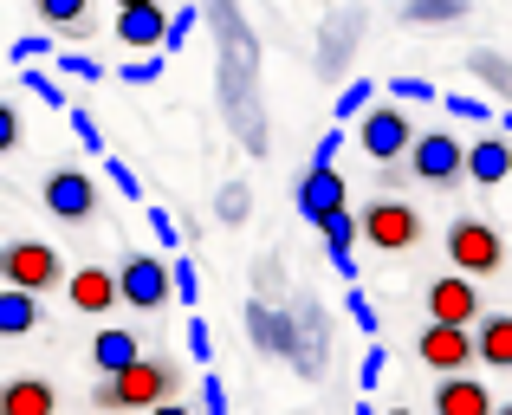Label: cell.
<instances>
[{
    "label": "cell",
    "mask_w": 512,
    "mask_h": 415,
    "mask_svg": "<svg viewBox=\"0 0 512 415\" xmlns=\"http://www.w3.org/2000/svg\"><path fill=\"white\" fill-rule=\"evenodd\" d=\"M344 312H350V318H357V331H363V338H370V344H376V325H383V312H376V305H370V292H363V286H350V299H344Z\"/></svg>",
    "instance_id": "cell-32"
},
{
    "label": "cell",
    "mask_w": 512,
    "mask_h": 415,
    "mask_svg": "<svg viewBox=\"0 0 512 415\" xmlns=\"http://www.w3.org/2000/svg\"><path fill=\"white\" fill-rule=\"evenodd\" d=\"M461 0H409V7H402V20L409 26H448V20H461Z\"/></svg>",
    "instance_id": "cell-28"
},
{
    "label": "cell",
    "mask_w": 512,
    "mask_h": 415,
    "mask_svg": "<svg viewBox=\"0 0 512 415\" xmlns=\"http://www.w3.org/2000/svg\"><path fill=\"white\" fill-rule=\"evenodd\" d=\"M188 357H195V364H214V331H208V318H188Z\"/></svg>",
    "instance_id": "cell-39"
},
{
    "label": "cell",
    "mask_w": 512,
    "mask_h": 415,
    "mask_svg": "<svg viewBox=\"0 0 512 415\" xmlns=\"http://www.w3.org/2000/svg\"><path fill=\"white\" fill-rule=\"evenodd\" d=\"M52 59H59V72H65V78H85V85H91V78H104V65H98V59H85V52H52Z\"/></svg>",
    "instance_id": "cell-41"
},
{
    "label": "cell",
    "mask_w": 512,
    "mask_h": 415,
    "mask_svg": "<svg viewBox=\"0 0 512 415\" xmlns=\"http://www.w3.org/2000/svg\"><path fill=\"white\" fill-rule=\"evenodd\" d=\"M104 169H111V189H117V195H124V202H137V195H143V182H137V169H130V163H124V156H104Z\"/></svg>",
    "instance_id": "cell-36"
},
{
    "label": "cell",
    "mask_w": 512,
    "mask_h": 415,
    "mask_svg": "<svg viewBox=\"0 0 512 415\" xmlns=\"http://www.w3.org/2000/svg\"><path fill=\"white\" fill-rule=\"evenodd\" d=\"M435 415H500L493 390L467 370V377H441L435 383Z\"/></svg>",
    "instance_id": "cell-18"
},
{
    "label": "cell",
    "mask_w": 512,
    "mask_h": 415,
    "mask_svg": "<svg viewBox=\"0 0 512 415\" xmlns=\"http://www.w3.org/2000/svg\"><path fill=\"white\" fill-rule=\"evenodd\" d=\"M247 214H253V189L247 182H221V195H214V221L221 227H247Z\"/></svg>",
    "instance_id": "cell-27"
},
{
    "label": "cell",
    "mask_w": 512,
    "mask_h": 415,
    "mask_svg": "<svg viewBox=\"0 0 512 415\" xmlns=\"http://www.w3.org/2000/svg\"><path fill=\"white\" fill-rule=\"evenodd\" d=\"M117 299L130 305V312H163L175 299V273L163 253H124L117 260Z\"/></svg>",
    "instance_id": "cell-7"
},
{
    "label": "cell",
    "mask_w": 512,
    "mask_h": 415,
    "mask_svg": "<svg viewBox=\"0 0 512 415\" xmlns=\"http://www.w3.org/2000/svg\"><path fill=\"white\" fill-rule=\"evenodd\" d=\"M13 150H20V104L0 98V156H13Z\"/></svg>",
    "instance_id": "cell-42"
},
{
    "label": "cell",
    "mask_w": 512,
    "mask_h": 415,
    "mask_svg": "<svg viewBox=\"0 0 512 415\" xmlns=\"http://www.w3.org/2000/svg\"><path fill=\"white\" fill-rule=\"evenodd\" d=\"M117 78H124V85H150V78H163V59H130Z\"/></svg>",
    "instance_id": "cell-44"
},
{
    "label": "cell",
    "mask_w": 512,
    "mask_h": 415,
    "mask_svg": "<svg viewBox=\"0 0 512 415\" xmlns=\"http://www.w3.org/2000/svg\"><path fill=\"white\" fill-rule=\"evenodd\" d=\"M169 273H175V299L195 305V299H201V266H195V260H169Z\"/></svg>",
    "instance_id": "cell-35"
},
{
    "label": "cell",
    "mask_w": 512,
    "mask_h": 415,
    "mask_svg": "<svg viewBox=\"0 0 512 415\" xmlns=\"http://www.w3.org/2000/svg\"><path fill=\"white\" fill-rule=\"evenodd\" d=\"M39 20L52 26V33H65V39H91V7L85 0H39Z\"/></svg>",
    "instance_id": "cell-25"
},
{
    "label": "cell",
    "mask_w": 512,
    "mask_h": 415,
    "mask_svg": "<svg viewBox=\"0 0 512 415\" xmlns=\"http://www.w3.org/2000/svg\"><path fill=\"white\" fill-rule=\"evenodd\" d=\"M91 364H98V377H117V370L143 364V338L124 325H98V338H91Z\"/></svg>",
    "instance_id": "cell-19"
},
{
    "label": "cell",
    "mask_w": 512,
    "mask_h": 415,
    "mask_svg": "<svg viewBox=\"0 0 512 415\" xmlns=\"http://www.w3.org/2000/svg\"><path fill=\"white\" fill-rule=\"evenodd\" d=\"M247 338L253 351L266 357H299V318H292V305H273V299H247Z\"/></svg>",
    "instance_id": "cell-15"
},
{
    "label": "cell",
    "mask_w": 512,
    "mask_h": 415,
    "mask_svg": "<svg viewBox=\"0 0 512 415\" xmlns=\"http://www.w3.org/2000/svg\"><path fill=\"white\" fill-rule=\"evenodd\" d=\"M292 318H299V357H292V370H299L305 383H325V370H331V312L312 292H292Z\"/></svg>",
    "instance_id": "cell-10"
},
{
    "label": "cell",
    "mask_w": 512,
    "mask_h": 415,
    "mask_svg": "<svg viewBox=\"0 0 512 415\" xmlns=\"http://www.w3.org/2000/svg\"><path fill=\"white\" fill-rule=\"evenodd\" d=\"M175 390H182V364H175L169 351L163 357L143 351V364L91 383V415H150V409L175 403Z\"/></svg>",
    "instance_id": "cell-1"
},
{
    "label": "cell",
    "mask_w": 512,
    "mask_h": 415,
    "mask_svg": "<svg viewBox=\"0 0 512 415\" xmlns=\"http://www.w3.org/2000/svg\"><path fill=\"white\" fill-rule=\"evenodd\" d=\"M448 266L461 279H493L506 266V240L493 221H474V214H461V221H448Z\"/></svg>",
    "instance_id": "cell-5"
},
{
    "label": "cell",
    "mask_w": 512,
    "mask_h": 415,
    "mask_svg": "<svg viewBox=\"0 0 512 415\" xmlns=\"http://www.w3.org/2000/svg\"><path fill=\"white\" fill-rule=\"evenodd\" d=\"M415 137H422V130H415V117L402 111V104H376L357 124V150L370 156L376 169H402V156L415 150Z\"/></svg>",
    "instance_id": "cell-6"
},
{
    "label": "cell",
    "mask_w": 512,
    "mask_h": 415,
    "mask_svg": "<svg viewBox=\"0 0 512 415\" xmlns=\"http://www.w3.org/2000/svg\"><path fill=\"white\" fill-rule=\"evenodd\" d=\"M474 357L487 370H512V312H487L474 325Z\"/></svg>",
    "instance_id": "cell-22"
},
{
    "label": "cell",
    "mask_w": 512,
    "mask_h": 415,
    "mask_svg": "<svg viewBox=\"0 0 512 415\" xmlns=\"http://www.w3.org/2000/svg\"><path fill=\"white\" fill-rule=\"evenodd\" d=\"M201 415H227V390H221V377H201Z\"/></svg>",
    "instance_id": "cell-45"
},
{
    "label": "cell",
    "mask_w": 512,
    "mask_h": 415,
    "mask_svg": "<svg viewBox=\"0 0 512 415\" xmlns=\"http://www.w3.org/2000/svg\"><path fill=\"white\" fill-rule=\"evenodd\" d=\"M247 279H253V299H273V305H279V292H286V266H279L273 253H260Z\"/></svg>",
    "instance_id": "cell-29"
},
{
    "label": "cell",
    "mask_w": 512,
    "mask_h": 415,
    "mask_svg": "<svg viewBox=\"0 0 512 415\" xmlns=\"http://www.w3.org/2000/svg\"><path fill=\"white\" fill-rule=\"evenodd\" d=\"M357 415H383V409H370V396H363V403H357Z\"/></svg>",
    "instance_id": "cell-48"
},
{
    "label": "cell",
    "mask_w": 512,
    "mask_h": 415,
    "mask_svg": "<svg viewBox=\"0 0 512 415\" xmlns=\"http://www.w3.org/2000/svg\"><path fill=\"white\" fill-rule=\"evenodd\" d=\"M357 240L376 253H409L422 247V208H409L402 195H376L370 208H357Z\"/></svg>",
    "instance_id": "cell-3"
},
{
    "label": "cell",
    "mask_w": 512,
    "mask_h": 415,
    "mask_svg": "<svg viewBox=\"0 0 512 415\" xmlns=\"http://www.w3.org/2000/svg\"><path fill=\"white\" fill-rule=\"evenodd\" d=\"M422 312H428V325L474 331L480 318H487V299H480V279H461V273H441V279H428V292H422Z\"/></svg>",
    "instance_id": "cell-9"
},
{
    "label": "cell",
    "mask_w": 512,
    "mask_h": 415,
    "mask_svg": "<svg viewBox=\"0 0 512 415\" xmlns=\"http://www.w3.org/2000/svg\"><path fill=\"white\" fill-rule=\"evenodd\" d=\"M389 98H402V104H441V91L428 85V78L402 72V78H389Z\"/></svg>",
    "instance_id": "cell-31"
},
{
    "label": "cell",
    "mask_w": 512,
    "mask_h": 415,
    "mask_svg": "<svg viewBox=\"0 0 512 415\" xmlns=\"http://www.w3.org/2000/svg\"><path fill=\"white\" fill-rule=\"evenodd\" d=\"M500 415H512V403H500Z\"/></svg>",
    "instance_id": "cell-51"
},
{
    "label": "cell",
    "mask_w": 512,
    "mask_h": 415,
    "mask_svg": "<svg viewBox=\"0 0 512 415\" xmlns=\"http://www.w3.org/2000/svg\"><path fill=\"white\" fill-rule=\"evenodd\" d=\"M20 85H26V91H33V98H46V104H52V111H72V104H65V91H59V85H52V78H46V72H39V65H33V72H20Z\"/></svg>",
    "instance_id": "cell-37"
},
{
    "label": "cell",
    "mask_w": 512,
    "mask_h": 415,
    "mask_svg": "<svg viewBox=\"0 0 512 415\" xmlns=\"http://www.w3.org/2000/svg\"><path fill=\"white\" fill-rule=\"evenodd\" d=\"M383 415H415V409H383Z\"/></svg>",
    "instance_id": "cell-49"
},
{
    "label": "cell",
    "mask_w": 512,
    "mask_h": 415,
    "mask_svg": "<svg viewBox=\"0 0 512 415\" xmlns=\"http://www.w3.org/2000/svg\"><path fill=\"white\" fill-rule=\"evenodd\" d=\"M65 305L85 312V318H104L111 305H124V299H117V273H111V266H78V273L65 279Z\"/></svg>",
    "instance_id": "cell-17"
},
{
    "label": "cell",
    "mask_w": 512,
    "mask_h": 415,
    "mask_svg": "<svg viewBox=\"0 0 512 415\" xmlns=\"http://www.w3.org/2000/svg\"><path fill=\"white\" fill-rule=\"evenodd\" d=\"M39 202H46V214H59L65 227H85L91 214H98V182H91L85 169H52V176L39 182Z\"/></svg>",
    "instance_id": "cell-12"
},
{
    "label": "cell",
    "mask_w": 512,
    "mask_h": 415,
    "mask_svg": "<svg viewBox=\"0 0 512 415\" xmlns=\"http://www.w3.org/2000/svg\"><path fill=\"white\" fill-rule=\"evenodd\" d=\"M338 150H344V130H325L312 150V169H338Z\"/></svg>",
    "instance_id": "cell-43"
},
{
    "label": "cell",
    "mask_w": 512,
    "mask_h": 415,
    "mask_svg": "<svg viewBox=\"0 0 512 415\" xmlns=\"http://www.w3.org/2000/svg\"><path fill=\"white\" fill-rule=\"evenodd\" d=\"M370 33V13L363 7H338L325 13V26H318V78H344L350 72V46Z\"/></svg>",
    "instance_id": "cell-14"
},
{
    "label": "cell",
    "mask_w": 512,
    "mask_h": 415,
    "mask_svg": "<svg viewBox=\"0 0 512 415\" xmlns=\"http://www.w3.org/2000/svg\"><path fill=\"white\" fill-rule=\"evenodd\" d=\"M39 52H59V46H52L46 33H26V39H13V46H7V59L20 65V72H33V59H39Z\"/></svg>",
    "instance_id": "cell-34"
},
{
    "label": "cell",
    "mask_w": 512,
    "mask_h": 415,
    "mask_svg": "<svg viewBox=\"0 0 512 415\" xmlns=\"http://www.w3.org/2000/svg\"><path fill=\"white\" fill-rule=\"evenodd\" d=\"M0 415H59V396H52L46 377H7L0 383Z\"/></svg>",
    "instance_id": "cell-21"
},
{
    "label": "cell",
    "mask_w": 512,
    "mask_h": 415,
    "mask_svg": "<svg viewBox=\"0 0 512 415\" xmlns=\"http://www.w3.org/2000/svg\"><path fill=\"white\" fill-rule=\"evenodd\" d=\"M150 234L163 240V247H175V240H182V227H175V214H169V208H150Z\"/></svg>",
    "instance_id": "cell-46"
},
{
    "label": "cell",
    "mask_w": 512,
    "mask_h": 415,
    "mask_svg": "<svg viewBox=\"0 0 512 415\" xmlns=\"http://www.w3.org/2000/svg\"><path fill=\"white\" fill-rule=\"evenodd\" d=\"M409 176L422 182V189H454V182H467V143L454 137V130H422L409 150Z\"/></svg>",
    "instance_id": "cell-8"
},
{
    "label": "cell",
    "mask_w": 512,
    "mask_h": 415,
    "mask_svg": "<svg viewBox=\"0 0 512 415\" xmlns=\"http://www.w3.org/2000/svg\"><path fill=\"white\" fill-rule=\"evenodd\" d=\"M195 26H201L195 7H175V13H169V46H163V59H169V52H182V39L195 33Z\"/></svg>",
    "instance_id": "cell-38"
},
{
    "label": "cell",
    "mask_w": 512,
    "mask_h": 415,
    "mask_svg": "<svg viewBox=\"0 0 512 415\" xmlns=\"http://www.w3.org/2000/svg\"><path fill=\"white\" fill-rule=\"evenodd\" d=\"M415 357H422L435 377H467L480 364L474 357V331H454V325H422L415 331Z\"/></svg>",
    "instance_id": "cell-13"
},
{
    "label": "cell",
    "mask_w": 512,
    "mask_h": 415,
    "mask_svg": "<svg viewBox=\"0 0 512 415\" xmlns=\"http://www.w3.org/2000/svg\"><path fill=\"white\" fill-rule=\"evenodd\" d=\"M214 26L227 33V59H221V85H227V117H234V130H240V143H247L253 156H266V124L253 117V33H247V20H240L234 7H214Z\"/></svg>",
    "instance_id": "cell-2"
},
{
    "label": "cell",
    "mask_w": 512,
    "mask_h": 415,
    "mask_svg": "<svg viewBox=\"0 0 512 415\" xmlns=\"http://www.w3.org/2000/svg\"><path fill=\"white\" fill-rule=\"evenodd\" d=\"M150 415H201V409H182V403H163V409H150Z\"/></svg>",
    "instance_id": "cell-47"
},
{
    "label": "cell",
    "mask_w": 512,
    "mask_h": 415,
    "mask_svg": "<svg viewBox=\"0 0 512 415\" xmlns=\"http://www.w3.org/2000/svg\"><path fill=\"white\" fill-rule=\"evenodd\" d=\"M65 117H72V137H78V143H85V150H91V156H111V150H104V130H98V117H91V111H85V104H72V111H65Z\"/></svg>",
    "instance_id": "cell-33"
},
{
    "label": "cell",
    "mask_w": 512,
    "mask_h": 415,
    "mask_svg": "<svg viewBox=\"0 0 512 415\" xmlns=\"http://www.w3.org/2000/svg\"><path fill=\"white\" fill-rule=\"evenodd\" d=\"M111 33H117V46H124V52H156V59H163V46H169L163 0H117Z\"/></svg>",
    "instance_id": "cell-11"
},
{
    "label": "cell",
    "mask_w": 512,
    "mask_h": 415,
    "mask_svg": "<svg viewBox=\"0 0 512 415\" xmlns=\"http://www.w3.org/2000/svg\"><path fill=\"white\" fill-rule=\"evenodd\" d=\"M65 260H59V247H46V240H7L0 247V286L7 292H52V286H65Z\"/></svg>",
    "instance_id": "cell-4"
},
{
    "label": "cell",
    "mask_w": 512,
    "mask_h": 415,
    "mask_svg": "<svg viewBox=\"0 0 512 415\" xmlns=\"http://www.w3.org/2000/svg\"><path fill=\"white\" fill-rule=\"evenodd\" d=\"M331 111H338V124H363V117L376 111V78H350V85L338 91V104H331Z\"/></svg>",
    "instance_id": "cell-26"
},
{
    "label": "cell",
    "mask_w": 512,
    "mask_h": 415,
    "mask_svg": "<svg viewBox=\"0 0 512 415\" xmlns=\"http://www.w3.org/2000/svg\"><path fill=\"white\" fill-rule=\"evenodd\" d=\"M467 72H474V85H487L493 98H506V104H512V59H506V52L474 46V52H467Z\"/></svg>",
    "instance_id": "cell-24"
},
{
    "label": "cell",
    "mask_w": 512,
    "mask_h": 415,
    "mask_svg": "<svg viewBox=\"0 0 512 415\" xmlns=\"http://www.w3.org/2000/svg\"><path fill=\"white\" fill-rule=\"evenodd\" d=\"M441 111L461 117V124H487L493 104H487V98H474V91H441Z\"/></svg>",
    "instance_id": "cell-30"
},
{
    "label": "cell",
    "mask_w": 512,
    "mask_h": 415,
    "mask_svg": "<svg viewBox=\"0 0 512 415\" xmlns=\"http://www.w3.org/2000/svg\"><path fill=\"white\" fill-rule=\"evenodd\" d=\"M292 208H299L312 227H325L331 214H344V208H350L344 176H338V169H305V176H299V189H292Z\"/></svg>",
    "instance_id": "cell-16"
},
{
    "label": "cell",
    "mask_w": 512,
    "mask_h": 415,
    "mask_svg": "<svg viewBox=\"0 0 512 415\" xmlns=\"http://www.w3.org/2000/svg\"><path fill=\"white\" fill-rule=\"evenodd\" d=\"M512 176V143L506 137H474L467 143V182L474 189H500Z\"/></svg>",
    "instance_id": "cell-20"
},
{
    "label": "cell",
    "mask_w": 512,
    "mask_h": 415,
    "mask_svg": "<svg viewBox=\"0 0 512 415\" xmlns=\"http://www.w3.org/2000/svg\"><path fill=\"white\" fill-rule=\"evenodd\" d=\"M39 325H46V312H39L33 292H7L0 286V338H33Z\"/></svg>",
    "instance_id": "cell-23"
},
{
    "label": "cell",
    "mask_w": 512,
    "mask_h": 415,
    "mask_svg": "<svg viewBox=\"0 0 512 415\" xmlns=\"http://www.w3.org/2000/svg\"><path fill=\"white\" fill-rule=\"evenodd\" d=\"M506 137H512V111H506Z\"/></svg>",
    "instance_id": "cell-50"
},
{
    "label": "cell",
    "mask_w": 512,
    "mask_h": 415,
    "mask_svg": "<svg viewBox=\"0 0 512 415\" xmlns=\"http://www.w3.org/2000/svg\"><path fill=\"white\" fill-rule=\"evenodd\" d=\"M383 364H389L383 344H370V351H363V364H357V390H363V396H370L376 383H383Z\"/></svg>",
    "instance_id": "cell-40"
}]
</instances>
